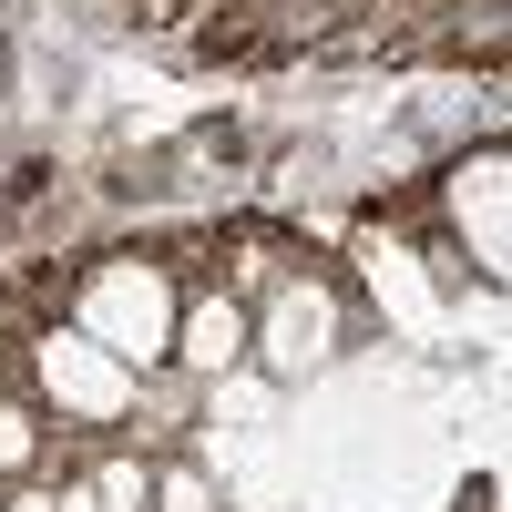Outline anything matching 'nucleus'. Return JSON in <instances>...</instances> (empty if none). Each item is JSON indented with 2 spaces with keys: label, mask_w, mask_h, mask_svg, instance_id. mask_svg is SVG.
Masks as SVG:
<instances>
[{
  "label": "nucleus",
  "mask_w": 512,
  "mask_h": 512,
  "mask_svg": "<svg viewBox=\"0 0 512 512\" xmlns=\"http://www.w3.org/2000/svg\"><path fill=\"white\" fill-rule=\"evenodd\" d=\"M175 297H185V277L164 256H93L62 297V328H82L134 379H164V359H175Z\"/></svg>",
  "instance_id": "f257e3e1"
},
{
  "label": "nucleus",
  "mask_w": 512,
  "mask_h": 512,
  "mask_svg": "<svg viewBox=\"0 0 512 512\" xmlns=\"http://www.w3.org/2000/svg\"><path fill=\"white\" fill-rule=\"evenodd\" d=\"M21 390H31V410L52 420V431H134L144 420V379L123 369V359H103L82 328H62V318H41V328H21Z\"/></svg>",
  "instance_id": "f03ea898"
},
{
  "label": "nucleus",
  "mask_w": 512,
  "mask_h": 512,
  "mask_svg": "<svg viewBox=\"0 0 512 512\" xmlns=\"http://www.w3.org/2000/svg\"><path fill=\"white\" fill-rule=\"evenodd\" d=\"M349 297H338V277L318 267H287L267 297H246V369L267 379V390H308V379L349 349Z\"/></svg>",
  "instance_id": "7ed1b4c3"
},
{
  "label": "nucleus",
  "mask_w": 512,
  "mask_h": 512,
  "mask_svg": "<svg viewBox=\"0 0 512 512\" xmlns=\"http://www.w3.org/2000/svg\"><path fill=\"white\" fill-rule=\"evenodd\" d=\"M441 236L461 246V267H472L482 287H502V267H512V195H502V144L461 154L451 175H441Z\"/></svg>",
  "instance_id": "20e7f679"
},
{
  "label": "nucleus",
  "mask_w": 512,
  "mask_h": 512,
  "mask_svg": "<svg viewBox=\"0 0 512 512\" xmlns=\"http://www.w3.org/2000/svg\"><path fill=\"white\" fill-rule=\"evenodd\" d=\"M175 379H195V390H216V379L246 369V297L216 287V277H195L175 297V359H164Z\"/></svg>",
  "instance_id": "39448f33"
},
{
  "label": "nucleus",
  "mask_w": 512,
  "mask_h": 512,
  "mask_svg": "<svg viewBox=\"0 0 512 512\" xmlns=\"http://www.w3.org/2000/svg\"><path fill=\"white\" fill-rule=\"evenodd\" d=\"M72 482L93 492V512H154V441L103 431L93 451H72Z\"/></svg>",
  "instance_id": "423d86ee"
},
{
  "label": "nucleus",
  "mask_w": 512,
  "mask_h": 512,
  "mask_svg": "<svg viewBox=\"0 0 512 512\" xmlns=\"http://www.w3.org/2000/svg\"><path fill=\"white\" fill-rule=\"evenodd\" d=\"M62 472H72L62 431L31 410V390H21V379H0V482H62Z\"/></svg>",
  "instance_id": "0eeeda50"
},
{
  "label": "nucleus",
  "mask_w": 512,
  "mask_h": 512,
  "mask_svg": "<svg viewBox=\"0 0 512 512\" xmlns=\"http://www.w3.org/2000/svg\"><path fill=\"white\" fill-rule=\"evenodd\" d=\"M154 512H236L205 451H154Z\"/></svg>",
  "instance_id": "6e6552de"
}]
</instances>
